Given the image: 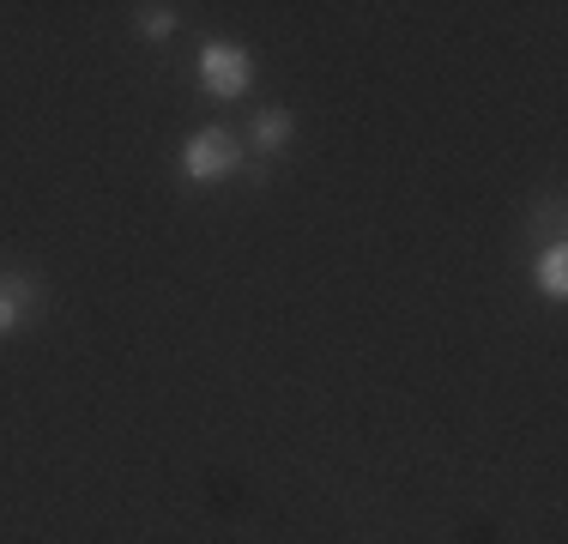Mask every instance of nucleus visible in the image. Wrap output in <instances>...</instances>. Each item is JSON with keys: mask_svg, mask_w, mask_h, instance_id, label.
I'll use <instances>...</instances> for the list:
<instances>
[{"mask_svg": "<svg viewBox=\"0 0 568 544\" xmlns=\"http://www.w3.org/2000/svg\"><path fill=\"white\" fill-rule=\"evenodd\" d=\"M31 303H37V279H24V272H0V339L24 321Z\"/></svg>", "mask_w": 568, "mask_h": 544, "instance_id": "obj_3", "label": "nucleus"}, {"mask_svg": "<svg viewBox=\"0 0 568 544\" xmlns=\"http://www.w3.org/2000/svg\"><path fill=\"white\" fill-rule=\"evenodd\" d=\"M140 37H152V43H164V37L175 31V7H140Z\"/></svg>", "mask_w": 568, "mask_h": 544, "instance_id": "obj_6", "label": "nucleus"}, {"mask_svg": "<svg viewBox=\"0 0 568 544\" xmlns=\"http://www.w3.org/2000/svg\"><path fill=\"white\" fill-rule=\"evenodd\" d=\"M200 85L212 91V98H242V91L254 85V54L242 43H224V37H212V43H200V61H194Z\"/></svg>", "mask_w": 568, "mask_h": 544, "instance_id": "obj_1", "label": "nucleus"}, {"mask_svg": "<svg viewBox=\"0 0 568 544\" xmlns=\"http://www.w3.org/2000/svg\"><path fill=\"white\" fill-rule=\"evenodd\" d=\"M538 291H545V296H568V249H562V242H550V249L538 254Z\"/></svg>", "mask_w": 568, "mask_h": 544, "instance_id": "obj_5", "label": "nucleus"}, {"mask_svg": "<svg viewBox=\"0 0 568 544\" xmlns=\"http://www.w3.org/2000/svg\"><path fill=\"white\" fill-rule=\"evenodd\" d=\"M236 170H242V145H236L230 128L187 133V145H182V175L187 182H224V175H236Z\"/></svg>", "mask_w": 568, "mask_h": 544, "instance_id": "obj_2", "label": "nucleus"}, {"mask_svg": "<svg viewBox=\"0 0 568 544\" xmlns=\"http://www.w3.org/2000/svg\"><path fill=\"white\" fill-rule=\"evenodd\" d=\"M291 133H296L291 109H261L254 115V152H278V145H291Z\"/></svg>", "mask_w": 568, "mask_h": 544, "instance_id": "obj_4", "label": "nucleus"}]
</instances>
